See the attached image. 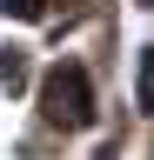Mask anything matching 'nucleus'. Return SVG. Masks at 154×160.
<instances>
[{
    "label": "nucleus",
    "instance_id": "f03ea898",
    "mask_svg": "<svg viewBox=\"0 0 154 160\" xmlns=\"http://www.w3.org/2000/svg\"><path fill=\"white\" fill-rule=\"evenodd\" d=\"M0 87H7V93H20V87H27V53H20V47L0 53Z\"/></svg>",
    "mask_w": 154,
    "mask_h": 160
},
{
    "label": "nucleus",
    "instance_id": "20e7f679",
    "mask_svg": "<svg viewBox=\"0 0 154 160\" xmlns=\"http://www.w3.org/2000/svg\"><path fill=\"white\" fill-rule=\"evenodd\" d=\"M61 7H81V0H61Z\"/></svg>",
    "mask_w": 154,
    "mask_h": 160
},
{
    "label": "nucleus",
    "instance_id": "7ed1b4c3",
    "mask_svg": "<svg viewBox=\"0 0 154 160\" xmlns=\"http://www.w3.org/2000/svg\"><path fill=\"white\" fill-rule=\"evenodd\" d=\"M0 13H13V20H40L47 0H0Z\"/></svg>",
    "mask_w": 154,
    "mask_h": 160
},
{
    "label": "nucleus",
    "instance_id": "f257e3e1",
    "mask_svg": "<svg viewBox=\"0 0 154 160\" xmlns=\"http://www.w3.org/2000/svg\"><path fill=\"white\" fill-rule=\"evenodd\" d=\"M40 113H47V127H61V133H74V127L94 120V80H87L81 60H54V67H47V80H40Z\"/></svg>",
    "mask_w": 154,
    "mask_h": 160
}]
</instances>
